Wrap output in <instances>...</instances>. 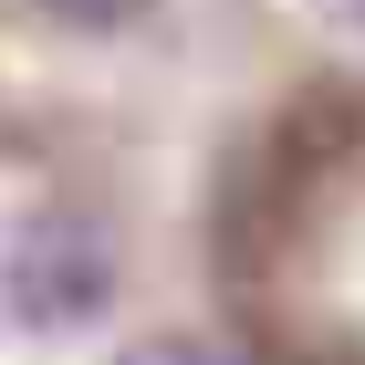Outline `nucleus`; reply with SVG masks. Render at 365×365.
<instances>
[{
    "label": "nucleus",
    "mask_w": 365,
    "mask_h": 365,
    "mask_svg": "<svg viewBox=\"0 0 365 365\" xmlns=\"http://www.w3.org/2000/svg\"><path fill=\"white\" fill-rule=\"evenodd\" d=\"M198 365H365V53L220 146L188 230Z\"/></svg>",
    "instance_id": "1"
}]
</instances>
